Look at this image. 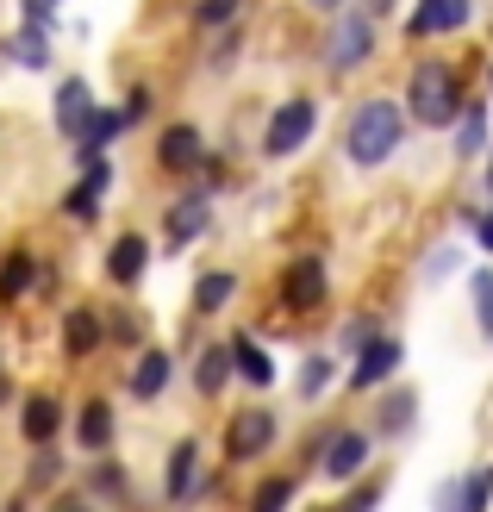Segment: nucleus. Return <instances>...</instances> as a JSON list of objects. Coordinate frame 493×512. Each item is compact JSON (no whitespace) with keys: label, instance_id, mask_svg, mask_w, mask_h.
<instances>
[{"label":"nucleus","instance_id":"cd10ccee","mask_svg":"<svg viewBox=\"0 0 493 512\" xmlns=\"http://www.w3.org/2000/svg\"><path fill=\"white\" fill-rule=\"evenodd\" d=\"M244 0H200L194 19H200V32H213V25H231V13H238Z\"/></svg>","mask_w":493,"mask_h":512},{"label":"nucleus","instance_id":"7ed1b4c3","mask_svg":"<svg viewBox=\"0 0 493 512\" xmlns=\"http://www.w3.org/2000/svg\"><path fill=\"white\" fill-rule=\"evenodd\" d=\"M313 125H319V107H313V100H288V107L275 113V125L263 132V150H269V157H294V150L313 138Z\"/></svg>","mask_w":493,"mask_h":512},{"label":"nucleus","instance_id":"5701e85b","mask_svg":"<svg viewBox=\"0 0 493 512\" xmlns=\"http://www.w3.org/2000/svg\"><path fill=\"white\" fill-rule=\"evenodd\" d=\"M100 188H113V163L100 157V150H82V194L100 200Z\"/></svg>","mask_w":493,"mask_h":512},{"label":"nucleus","instance_id":"a878e982","mask_svg":"<svg viewBox=\"0 0 493 512\" xmlns=\"http://www.w3.org/2000/svg\"><path fill=\"white\" fill-rule=\"evenodd\" d=\"M481 138H487V119H481V107H462V132H456V150H462V157H475V150H481Z\"/></svg>","mask_w":493,"mask_h":512},{"label":"nucleus","instance_id":"f257e3e1","mask_svg":"<svg viewBox=\"0 0 493 512\" xmlns=\"http://www.w3.org/2000/svg\"><path fill=\"white\" fill-rule=\"evenodd\" d=\"M400 132H406V119H400L394 100H362V107L350 113V138H344L350 163L356 169L387 163V157H394V144H400Z\"/></svg>","mask_w":493,"mask_h":512},{"label":"nucleus","instance_id":"ddd939ff","mask_svg":"<svg viewBox=\"0 0 493 512\" xmlns=\"http://www.w3.org/2000/svg\"><path fill=\"white\" fill-rule=\"evenodd\" d=\"M88 119H94L88 88H82V82H63V88H57V125H63L69 138H82V132H88Z\"/></svg>","mask_w":493,"mask_h":512},{"label":"nucleus","instance_id":"72a5a7b5","mask_svg":"<svg viewBox=\"0 0 493 512\" xmlns=\"http://www.w3.org/2000/svg\"><path fill=\"white\" fill-rule=\"evenodd\" d=\"M57 469H63V463H57V456H38V463H32V481H38V488H44V481H50V475H57Z\"/></svg>","mask_w":493,"mask_h":512},{"label":"nucleus","instance_id":"f03ea898","mask_svg":"<svg viewBox=\"0 0 493 512\" xmlns=\"http://www.w3.org/2000/svg\"><path fill=\"white\" fill-rule=\"evenodd\" d=\"M406 107L419 125H450L462 113V82L450 63H419L412 69V88H406Z\"/></svg>","mask_w":493,"mask_h":512},{"label":"nucleus","instance_id":"1a4fd4ad","mask_svg":"<svg viewBox=\"0 0 493 512\" xmlns=\"http://www.w3.org/2000/svg\"><path fill=\"white\" fill-rule=\"evenodd\" d=\"M362 463H369V438H362V431H344V438L325 444V475L331 481H350Z\"/></svg>","mask_w":493,"mask_h":512},{"label":"nucleus","instance_id":"c85d7f7f","mask_svg":"<svg viewBox=\"0 0 493 512\" xmlns=\"http://www.w3.org/2000/svg\"><path fill=\"white\" fill-rule=\"evenodd\" d=\"M7 57H19V63L44 69V44H38V32H19V38H7Z\"/></svg>","mask_w":493,"mask_h":512},{"label":"nucleus","instance_id":"e433bc0d","mask_svg":"<svg viewBox=\"0 0 493 512\" xmlns=\"http://www.w3.org/2000/svg\"><path fill=\"white\" fill-rule=\"evenodd\" d=\"M63 512H82V506H63Z\"/></svg>","mask_w":493,"mask_h":512},{"label":"nucleus","instance_id":"aec40b11","mask_svg":"<svg viewBox=\"0 0 493 512\" xmlns=\"http://www.w3.org/2000/svg\"><path fill=\"white\" fill-rule=\"evenodd\" d=\"M194 463H200V450L194 444H175V456H169V500H188L194 494Z\"/></svg>","mask_w":493,"mask_h":512},{"label":"nucleus","instance_id":"473e14b6","mask_svg":"<svg viewBox=\"0 0 493 512\" xmlns=\"http://www.w3.org/2000/svg\"><path fill=\"white\" fill-rule=\"evenodd\" d=\"M69 213H75V219H94V194L75 188V194H69Z\"/></svg>","mask_w":493,"mask_h":512},{"label":"nucleus","instance_id":"bb28decb","mask_svg":"<svg viewBox=\"0 0 493 512\" xmlns=\"http://www.w3.org/2000/svg\"><path fill=\"white\" fill-rule=\"evenodd\" d=\"M288 500H294V481H263L256 500H250V512H288Z\"/></svg>","mask_w":493,"mask_h":512},{"label":"nucleus","instance_id":"f3484780","mask_svg":"<svg viewBox=\"0 0 493 512\" xmlns=\"http://www.w3.org/2000/svg\"><path fill=\"white\" fill-rule=\"evenodd\" d=\"M231 356H238V375L250 381V388H269V381H275V363H269V350H263V344L238 338V344H231Z\"/></svg>","mask_w":493,"mask_h":512},{"label":"nucleus","instance_id":"f704fd0d","mask_svg":"<svg viewBox=\"0 0 493 512\" xmlns=\"http://www.w3.org/2000/svg\"><path fill=\"white\" fill-rule=\"evenodd\" d=\"M475 238H481V250H493V213H481V219H475Z\"/></svg>","mask_w":493,"mask_h":512},{"label":"nucleus","instance_id":"c9c22d12","mask_svg":"<svg viewBox=\"0 0 493 512\" xmlns=\"http://www.w3.org/2000/svg\"><path fill=\"white\" fill-rule=\"evenodd\" d=\"M313 7H325V13H331V7H344V0H313Z\"/></svg>","mask_w":493,"mask_h":512},{"label":"nucleus","instance_id":"2eb2a0df","mask_svg":"<svg viewBox=\"0 0 493 512\" xmlns=\"http://www.w3.org/2000/svg\"><path fill=\"white\" fill-rule=\"evenodd\" d=\"M163 388H169V356H163V350H144L138 369H132V394H138V400H157Z\"/></svg>","mask_w":493,"mask_h":512},{"label":"nucleus","instance_id":"4468645a","mask_svg":"<svg viewBox=\"0 0 493 512\" xmlns=\"http://www.w3.org/2000/svg\"><path fill=\"white\" fill-rule=\"evenodd\" d=\"M144 256H150V244H144V238H119V244L107 250V275L132 288V281L144 275Z\"/></svg>","mask_w":493,"mask_h":512},{"label":"nucleus","instance_id":"6ab92c4d","mask_svg":"<svg viewBox=\"0 0 493 512\" xmlns=\"http://www.w3.org/2000/svg\"><path fill=\"white\" fill-rule=\"evenodd\" d=\"M75 438H82V450H100V444L113 438V406H107V400L82 406V425H75Z\"/></svg>","mask_w":493,"mask_h":512},{"label":"nucleus","instance_id":"412c9836","mask_svg":"<svg viewBox=\"0 0 493 512\" xmlns=\"http://www.w3.org/2000/svg\"><path fill=\"white\" fill-rule=\"evenodd\" d=\"M63 344H69V356H88L100 344V319L94 313H69L63 319Z\"/></svg>","mask_w":493,"mask_h":512},{"label":"nucleus","instance_id":"0eeeda50","mask_svg":"<svg viewBox=\"0 0 493 512\" xmlns=\"http://www.w3.org/2000/svg\"><path fill=\"white\" fill-rule=\"evenodd\" d=\"M281 294H288V306H319V300H325V263H319V256H300V263H288Z\"/></svg>","mask_w":493,"mask_h":512},{"label":"nucleus","instance_id":"b1692460","mask_svg":"<svg viewBox=\"0 0 493 512\" xmlns=\"http://www.w3.org/2000/svg\"><path fill=\"white\" fill-rule=\"evenodd\" d=\"M32 256H7V269H0V294H7V300H19L25 288H32Z\"/></svg>","mask_w":493,"mask_h":512},{"label":"nucleus","instance_id":"7c9ffc66","mask_svg":"<svg viewBox=\"0 0 493 512\" xmlns=\"http://www.w3.org/2000/svg\"><path fill=\"white\" fill-rule=\"evenodd\" d=\"M475 313H481V331H493V269L475 275Z\"/></svg>","mask_w":493,"mask_h":512},{"label":"nucleus","instance_id":"a211bd4d","mask_svg":"<svg viewBox=\"0 0 493 512\" xmlns=\"http://www.w3.org/2000/svg\"><path fill=\"white\" fill-rule=\"evenodd\" d=\"M231 375H238V356H231V350H206V356H200V369H194L200 394H219Z\"/></svg>","mask_w":493,"mask_h":512},{"label":"nucleus","instance_id":"f8f14e48","mask_svg":"<svg viewBox=\"0 0 493 512\" xmlns=\"http://www.w3.org/2000/svg\"><path fill=\"white\" fill-rule=\"evenodd\" d=\"M206 219H213V207H206V194L175 200V213H169V244H194V238L206 232Z\"/></svg>","mask_w":493,"mask_h":512},{"label":"nucleus","instance_id":"2f4dec72","mask_svg":"<svg viewBox=\"0 0 493 512\" xmlns=\"http://www.w3.org/2000/svg\"><path fill=\"white\" fill-rule=\"evenodd\" d=\"M412 419V394H394V400H387V413H381V431H400Z\"/></svg>","mask_w":493,"mask_h":512},{"label":"nucleus","instance_id":"9b49d317","mask_svg":"<svg viewBox=\"0 0 493 512\" xmlns=\"http://www.w3.org/2000/svg\"><path fill=\"white\" fill-rule=\"evenodd\" d=\"M487 500H493V469L481 463V469H469V481L462 488H444V512H487Z\"/></svg>","mask_w":493,"mask_h":512},{"label":"nucleus","instance_id":"6e6552de","mask_svg":"<svg viewBox=\"0 0 493 512\" xmlns=\"http://www.w3.org/2000/svg\"><path fill=\"white\" fill-rule=\"evenodd\" d=\"M394 363H400V344H394V338H375L369 350L356 356V369H350V388H375V381H387V375H394Z\"/></svg>","mask_w":493,"mask_h":512},{"label":"nucleus","instance_id":"9d476101","mask_svg":"<svg viewBox=\"0 0 493 512\" xmlns=\"http://www.w3.org/2000/svg\"><path fill=\"white\" fill-rule=\"evenodd\" d=\"M200 150H206V144H200L194 125H169V132L157 138V163H163V169H194Z\"/></svg>","mask_w":493,"mask_h":512},{"label":"nucleus","instance_id":"423d86ee","mask_svg":"<svg viewBox=\"0 0 493 512\" xmlns=\"http://www.w3.org/2000/svg\"><path fill=\"white\" fill-rule=\"evenodd\" d=\"M369 50H375V25L362 19V13H344V19H337V32H331V69H356Z\"/></svg>","mask_w":493,"mask_h":512},{"label":"nucleus","instance_id":"4be33fe9","mask_svg":"<svg viewBox=\"0 0 493 512\" xmlns=\"http://www.w3.org/2000/svg\"><path fill=\"white\" fill-rule=\"evenodd\" d=\"M231 288H238L231 275H200L194 281V306H200V313H219V306L231 300Z\"/></svg>","mask_w":493,"mask_h":512},{"label":"nucleus","instance_id":"c756f323","mask_svg":"<svg viewBox=\"0 0 493 512\" xmlns=\"http://www.w3.org/2000/svg\"><path fill=\"white\" fill-rule=\"evenodd\" d=\"M325 381H331V363H325V356H313V363L300 369V394H306V400L325 394Z\"/></svg>","mask_w":493,"mask_h":512},{"label":"nucleus","instance_id":"dca6fc26","mask_svg":"<svg viewBox=\"0 0 493 512\" xmlns=\"http://www.w3.org/2000/svg\"><path fill=\"white\" fill-rule=\"evenodd\" d=\"M57 400H50V394H32V400H25V438H32V444H50V438H57Z\"/></svg>","mask_w":493,"mask_h":512},{"label":"nucleus","instance_id":"393cba45","mask_svg":"<svg viewBox=\"0 0 493 512\" xmlns=\"http://www.w3.org/2000/svg\"><path fill=\"white\" fill-rule=\"evenodd\" d=\"M125 132V113H94L88 119V132H82V150H100V144H113Z\"/></svg>","mask_w":493,"mask_h":512},{"label":"nucleus","instance_id":"39448f33","mask_svg":"<svg viewBox=\"0 0 493 512\" xmlns=\"http://www.w3.org/2000/svg\"><path fill=\"white\" fill-rule=\"evenodd\" d=\"M469 25V0H419L406 19L412 38H444V32H462Z\"/></svg>","mask_w":493,"mask_h":512},{"label":"nucleus","instance_id":"20e7f679","mask_svg":"<svg viewBox=\"0 0 493 512\" xmlns=\"http://www.w3.org/2000/svg\"><path fill=\"white\" fill-rule=\"evenodd\" d=\"M275 444V413H238L225 425V456L231 463H250V456H263Z\"/></svg>","mask_w":493,"mask_h":512},{"label":"nucleus","instance_id":"4c0bfd02","mask_svg":"<svg viewBox=\"0 0 493 512\" xmlns=\"http://www.w3.org/2000/svg\"><path fill=\"white\" fill-rule=\"evenodd\" d=\"M487 188H493V169H487Z\"/></svg>","mask_w":493,"mask_h":512}]
</instances>
